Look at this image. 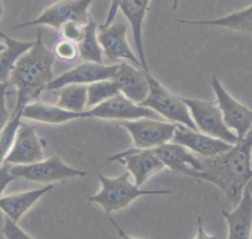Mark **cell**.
<instances>
[{
  "mask_svg": "<svg viewBox=\"0 0 252 239\" xmlns=\"http://www.w3.org/2000/svg\"><path fill=\"white\" fill-rule=\"evenodd\" d=\"M119 125L126 129L137 149H155L171 142L176 128L175 123L148 117L119 121Z\"/></svg>",
  "mask_w": 252,
  "mask_h": 239,
  "instance_id": "8992f818",
  "label": "cell"
},
{
  "mask_svg": "<svg viewBox=\"0 0 252 239\" xmlns=\"http://www.w3.org/2000/svg\"><path fill=\"white\" fill-rule=\"evenodd\" d=\"M22 117V109L17 112H13V116L11 119L5 124V126L1 129L0 132V164L4 162L6 155L14 142V138L17 132V129L20 124V120Z\"/></svg>",
  "mask_w": 252,
  "mask_h": 239,
  "instance_id": "4316f807",
  "label": "cell"
},
{
  "mask_svg": "<svg viewBox=\"0 0 252 239\" xmlns=\"http://www.w3.org/2000/svg\"><path fill=\"white\" fill-rule=\"evenodd\" d=\"M2 230L5 237L8 239H31V237L17 225V222H15L8 215L4 218Z\"/></svg>",
  "mask_w": 252,
  "mask_h": 239,
  "instance_id": "f546056e",
  "label": "cell"
},
{
  "mask_svg": "<svg viewBox=\"0 0 252 239\" xmlns=\"http://www.w3.org/2000/svg\"><path fill=\"white\" fill-rule=\"evenodd\" d=\"M117 68L118 64L104 65L103 63L86 61L55 77L46 85L44 90H52L72 84L87 85L101 80H109L113 78Z\"/></svg>",
  "mask_w": 252,
  "mask_h": 239,
  "instance_id": "9a60e30c",
  "label": "cell"
},
{
  "mask_svg": "<svg viewBox=\"0 0 252 239\" xmlns=\"http://www.w3.org/2000/svg\"><path fill=\"white\" fill-rule=\"evenodd\" d=\"M0 37L4 39L6 48L0 53V83L8 82L12 69L17 59L28 51L34 41H20L13 39L0 31Z\"/></svg>",
  "mask_w": 252,
  "mask_h": 239,
  "instance_id": "603a6c76",
  "label": "cell"
},
{
  "mask_svg": "<svg viewBox=\"0 0 252 239\" xmlns=\"http://www.w3.org/2000/svg\"><path fill=\"white\" fill-rule=\"evenodd\" d=\"M84 26L76 21H69L63 24L59 29L61 37L78 43L83 36Z\"/></svg>",
  "mask_w": 252,
  "mask_h": 239,
  "instance_id": "f1b7e54d",
  "label": "cell"
},
{
  "mask_svg": "<svg viewBox=\"0 0 252 239\" xmlns=\"http://www.w3.org/2000/svg\"><path fill=\"white\" fill-rule=\"evenodd\" d=\"M87 108H91L120 93L115 82L112 79L91 83L89 84V86H87Z\"/></svg>",
  "mask_w": 252,
  "mask_h": 239,
  "instance_id": "484cf974",
  "label": "cell"
},
{
  "mask_svg": "<svg viewBox=\"0 0 252 239\" xmlns=\"http://www.w3.org/2000/svg\"><path fill=\"white\" fill-rule=\"evenodd\" d=\"M5 48H6V44H3V43L0 42V53H1Z\"/></svg>",
  "mask_w": 252,
  "mask_h": 239,
  "instance_id": "e575fe53",
  "label": "cell"
},
{
  "mask_svg": "<svg viewBox=\"0 0 252 239\" xmlns=\"http://www.w3.org/2000/svg\"><path fill=\"white\" fill-rule=\"evenodd\" d=\"M252 127L228 150L212 156L200 157L199 180L218 186L234 206L240 201L244 188L252 180Z\"/></svg>",
  "mask_w": 252,
  "mask_h": 239,
  "instance_id": "6da1fadb",
  "label": "cell"
},
{
  "mask_svg": "<svg viewBox=\"0 0 252 239\" xmlns=\"http://www.w3.org/2000/svg\"><path fill=\"white\" fill-rule=\"evenodd\" d=\"M54 186L47 185L45 187L32 190L28 192H22L18 194L9 195L0 198V209L12 218L15 222L22 217V215L45 193L50 191Z\"/></svg>",
  "mask_w": 252,
  "mask_h": 239,
  "instance_id": "7402d4cb",
  "label": "cell"
},
{
  "mask_svg": "<svg viewBox=\"0 0 252 239\" xmlns=\"http://www.w3.org/2000/svg\"><path fill=\"white\" fill-rule=\"evenodd\" d=\"M164 167L172 172L198 179L200 177L201 159L183 146L168 142L153 149Z\"/></svg>",
  "mask_w": 252,
  "mask_h": 239,
  "instance_id": "5bb4252c",
  "label": "cell"
},
{
  "mask_svg": "<svg viewBox=\"0 0 252 239\" xmlns=\"http://www.w3.org/2000/svg\"><path fill=\"white\" fill-rule=\"evenodd\" d=\"M250 186H251V191H252V180H251V185H250ZM250 238H251V239H252V228H251V233H250Z\"/></svg>",
  "mask_w": 252,
  "mask_h": 239,
  "instance_id": "d590c367",
  "label": "cell"
},
{
  "mask_svg": "<svg viewBox=\"0 0 252 239\" xmlns=\"http://www.w3.org/2000/svg\"><path fill=\"white\" fill-rule=\"evenodd\" d=\"M112 80L115 82L119 92L137 104H140L149 93L147 73L127 61L118 63Z\"/></svg>",
  "mask_w": 252,
  "mask_h": 239,
  "instance_id": "e0dca14e",
  "label": "cell"
},
{
  "mask_svg": "<svg viewBox=\"0 0 252 239\" xmlns=\"http://www.w3.org/2000/svg\"><path fill=\"white\" fill-rule=\"evenodd\" d=\"M211 86L217 98L216 103L221 112L225 125L240 140L252 127V109L231 96L216 75L211 78Z\"/></svg>",
  "mask_w": 252,
  "mask_h": 239,
  "instance_id": "ba28073f",
  "label": "cell"
},
{
  "mask_svg": "<svg viewBox=\"0 0 252 239\" xmlns=\"http://www.w3.org/2000/svg\"><path fill=\"white\" fill-rule=\"evenodd\" d=\"M8 86L9 82L0 83V129L5 126L9 119V113L5 105V95Z\"/></svg>",
  "mask_w": 252,
  "mask_h": 239,
  "instance_id": "4dcf8cb0",
  "label": "cell"
},
{
  "mask_svg": "<svg viewBox=\"0 0 252 239\" xmlns=\"http://www.w3.org/2000/svg\"><path fill=\"white\" fill-rule=\"evenodd\" d=\"M147 79L149 82V93L140 105L154 110L158 115L162 116L169 122L198 130L191 118L187 105L181 97L169 91L151 73H147Z\"/></svg>",
  "mask_w": 252,
  "mask_h": 239,
  "instance_id": "277c9868",
  "label": "cell"
},
{
  "mask_svg": "<svg viewBox=\"0 0 252 239\" xmlns=\"http://www.w3.org/2000/svg\"><path fill=\"white\" fill-rule=\"evenodd\" d=\"M187 105L191 118L200 132L234 145L238 142L237 135L224 123L221 112L216 101L201 100L180 96Z\"/></svg>",
  "mask_w": 252,
  "mask_h": 239,
  "instance_id": "5b68a950",
  "label": "cell"
},
{
  "mask_svg": "<svg viewBox=\"0 0 252 239\" xmlns=\"http://www.w3.org/2000/svg\"><path fill=\"white\" fill-rule=\"evenodd\" d=\"M129 172L120 174L117 177L109 178L97 174L100 182V190L89 198L90 202L99 205L110 217V213L127 208L133 201L142 196L166 195L169 190L165 189H143L132 183L129 179Z\"/></svg>",
  "mask_w": 252,
  "mask_h": 239,
  "instance_id": "3957f363",
  "label": "cell"
},
{
  "mask_svg": "<svg viewBox=\"0 0 252 239\" xmlns=\"http://www.w3.org/2000/svg\"><path fill=\"white\" fill-rule=\"evenodd\" d=\"M87 99V86L82 84H72L62 87L56 105L66 110L82 112L86 108Z\"/></svg>",
  "mask_w": 252,
  "mask_h": 239,
  "instance_id": "d4e9b609",
  "label": "cell"
},
{
  "mask_svg": "<svg viewBox=\"0 0 252 239\" xmlns=\"http://www.w3.org/2000/svg\"><path fill=\"white\" fill-rule=\"evenodd\" d=\"M93 1L94 0H59L47 7L35 19L16 25L14 29L45 25L59 30L60 27L69 21H76L82 25H86L91 19L89 8Z\"/></svg>",
  "mask_w": 252,
  "mask_h": 239,
  "instance_id": "52a82bcc",
  "label": "cell"
},
{
  "mask_svg": "<svg viewBox=\"0 0 252 239\" xmlns=\"http://www.w3.org/2000/svg\"><path fill=\"white\" fill-rule=\"evenodd\" d=\"M97 25L91 19L84 26V33L81 40L77 43L79 56L85 61L102 64V49L97 39Z\"/></svg>",
  "mask_w": 252,
  "mask_h": 239,
  "instance_id": "cb8c5ba5",
  "label": "cell"
},
{
  "mask_svg": "<svg viewBox=\"0 0 252 239\" xmlns=\"http://www.w3.org/2000/svg\"><path fill=\"white\" fill-rule=\"evenodd\" d=\"M122 0H110V5H109V9L106 15V19L105 22L103 24V26H107L109 24H111L117 14L118 8H119V4Z\"/></svg>",
  "mask_w": 252,
  "mask_h": 239,
  "instance_id": "d6a6232c",
  "label": "cell"
},
{
  "mask_svg": "<svg viewBox=\"0 0 252 239\" xmlns=\"http://www.w3.org/2000/svg\"><path fill=\"white\" fill-rule=\"evenodd\" d=\"M128 25L125 22H115L107 26L97 27V39L103 54L113 62L127 61L141 68V62L131 49L127 40Z\"/></svg>",
  "mask_w": 252,
  "mask_h": 239,
  "instance_id": "9c48e42d",
  "label": "cell"
},
{
  "mask_svg": "<svg viewBox=\"0 0 252 239\" xmlns=\"http://www.w3.org/2000/svg\"><path fill=\"white\" fill-rule=\"evenodd\" d=\"M52 52L55 57L66 62H72L79 56L77 42L65 38H61L53 44Z\"/></svg>",
  "mask_w": 252,
  "mask_h": 239,
  "instance_id": "83f0119b",
  "label": "cell"
},
{
  "mask_svg": "<svg viewBox=\"0 0 252 239\" xmlns=\"http://www.w3.org/2000/svg\"><path fill=\"white\" fill-rule=\"evenodd\" d=\"M178 1L179 0H172V9H173V11L176 10L177 5H178Z\"/></svg>",
  "mask_w": 252,
  "mask_h": 239,
  "instance_id": "836d02e7",
  "label": "cell"
},
{
  "mask_svg": "<svg viewBox=\"0 0 252 239\" xmlns=\"http://www.w3.org/2000/svg\"><path fill=\"white\" fill-rule=\"evenodd\" d=\"M178 23L189 24V25H202V26H213L220 27L228 30H236L239 32L247 33L252 35V5L241 9L239 11L232 12L228 15L211 19V20H176Z\"/></svg>",
  "mask_w": 252,
  "mask_h": 239,
  "instance_id": "44dd1931",
  "label": "cell"
},
{
  "mask_svg": "<svg viewBox=\"0 0 252 239\" xmlns=\"http://www.w3.org/2000/svg\"><path fill=\"white\" fill-rule=\"evenodd\" d=\"M86 111L87 117H97L111 120H134L142 117L158 119V114L140 104H137L123 94L118 93Z\"/></svg>",
  "mask_w": 252,
  "mask_h": 239,
  "instance_id": "7c38bea8",
  "label": "cell"
},
{
  "mask_svg": "<svg viewBox=\"0 0 252 239\" xmlns=\"http://www.w3.org/2000/svg\"><path fill=\"white\" fill-rule=\"evenodd\" d=\"M15 179L16 177L13 176L9 171V164L4 163L0 167V196L4 191L5 187Z\"/></svg>",
  "mask_w": 252,
  "mask_h": 239,
  "instance_id": "1f68e13d",
  "label": "cell"
},
{
  "mask_svg": "<svg viewBox=\"0 0 252 239\" xmlns=\"http://www.w3.org/2000/svg\"><path fill=\"white\" fill-rule=\"evenodd\" d=\"M1 14H2V6L0 4V17H1Z\"/></svg>",
  "mask_w": 252,
  "mask_h": 239,
  "instance_id": "74e56055",
  "label": "cell"
},
{
  "mask_svg": "<svg viewBox=\"0 0 252 239\" xmlns=\"http://www.w3.org/2000/svg\"><path fill=\"white\" fill-rule=\"evenodd\" d=\"M55 56L42 40V33L37 30L32 46L15 62L10 80L17 88V104L14 112L22 109L28 101L38 97L46 85L55 77L52 66Z\"/></svg>",
  "mask_w": 252,
  "mask_h": 239,
  "instance_id": "7a4b0ae2",
  "label": "cell"
},
{
  "mask_svg": "<svg viewBox=\"0 0 252 239\" xmlns=\"http://www.w3.org/2000/svg\"><path fill=\"white\" fill-rule=\"evenodd\" d=\"M171 142L179 144L200 157H212L228 150L233 145L198 130L176 124Z\"/></svg>",
  "mask_w": 252,
  "mask_h": 239,
  "instance_id": "4fadbf2b",
  "label": "cell"
},
{
  "mask_svg": "<svg viewBox=\"0 0 252 239\" xmlns=\"http://www.w3.org/2000/svg\"><path fill=\"white\" fill-rule=\"evenodd\" d=\"M251 181L244 188L240 201L232 211L221 210L227 224L229 239H248L252 228V191Z\"/></svg>",
  "mask_w": 252,
  "mask_h": 239,
  "instance_id": "ac0fdd59",
  "label": "cell"
},
{
  "mask_svg": "<svg viewBox=\"0 0 252 239\" xmlns=\"http://www.w3.org/2000/svg\"><path fill=\"white\" fill-rule=\"evenodd\" d=\"M42 159V148L34 128L26 123H20L17 129L13 147L4 159L7 164H30Z\"/></svg>",
  "mask_w": 252,
  "mask_h": 239,
  "instance_id": "2e32d148",
  "label": "cell"
},
{
  "mask_svg": "<svg viewBox=\"0 0 252 239\" xmlns=\"http://www.w3.org/2000/svg\"><path fill=\"white\" fill-rule=\"evenodd\" d=\"M149 4L150 0H122L118 8L131 27L138 58L141 62L142 69L146 73H150V70L143 44V24Z\"/></svg>",
  "mask_w": 252,
  "mask_h": 239,
  "instance_id": "d6986e66",
  "label": "cell"
},
{
  "mask_svg": "<svg viewBox=\"0 0 252 239\" xmlns=\"http://www.w3.org/2000/svg\"><path fill=\"white\" fill-rule=\"evenodd\" d=\"M250 163H251V171H252V150H251V158H250Z\"/></svg>",
  "mask_w": 252,
  "mask_h": 239,
  "instance_id": "8d00e7d4",
  "label": "cell"
},
{
  "mask_svg": "<svg viewBox=\"0 0 252 239\" xmlns=\"http://www.w3.org/2000/svg\"><path fill=\"white\" fill-rule=\"evenodd\" d=\"M10 173L16 178L21 177L35 182L60 181L75 176H85L87 173L66 165L57 155H53L44 161L30 164H9Z\"/></svg>",
  "mask_w": 252,
  "mask_h": 239,
  "instance_id": "30bf717a",
  "label": "cell"
},
{
  "mask_svg": "<svg viewBox=\"0 0 252 239\" xmlns=\"http://www.w3.org/2000/svg\"><path fill=\"white\" fill-rule=\"evenodd\" d=\"M22 116L44 123L58 124L77 118H86V111L75 112L66 110L58 105L47 104L43 102H33L26 104L22 108Z\"/></svg>",
  "mask_w": 252,
  "mask_h": 239,
  "instance_id": "ffe728a7",
  "label": "cell"
},
{
  "mask_svg": "<svg viewBox=\"0 0 252 239\" xmlns=\"http://www.w3.org/2000/svg\"><path fill=\"white\" fill-rule=\"evenodd\" d=\"M107 160H117L124 164L134 183L140 187L152 175L165 168L153 149H129L108 157Z\"/></svg>",
  "mask_w": 252,
  "mask_h": 239,
  "instance_id": "8fae6325",
  "label": "cell"
}]
</instances>
